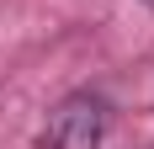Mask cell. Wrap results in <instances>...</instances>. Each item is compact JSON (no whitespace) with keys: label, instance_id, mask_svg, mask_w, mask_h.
<instances>
[{"label":"cell","instance_id":"cell-2","mask_svg":"<svg viewBox=\"0 0 154 149\" xmlns=\"http://www.w3.org/2000/svg\"><path fill=\"white\" fill-rule=\"evenodd\" d=\"M143 5H149V11H154V0H143Z\"/></svg>","mask_w":154,"mask_h":149},{"label":"cell","instance_id":"cell-1","mask_svg":"<svg viewBox=\"0 0 154 149\" xmlns=\"http://www.w3.org/2000/svg\"><path fill=\"white\" fill-rule=\"evenodd\" d=\"M112 128V106L101 90H69L53 112H48L43 133H37V149H101Z\"/></svg>","mask_w":154,"mask_h":149}]
</instances>
